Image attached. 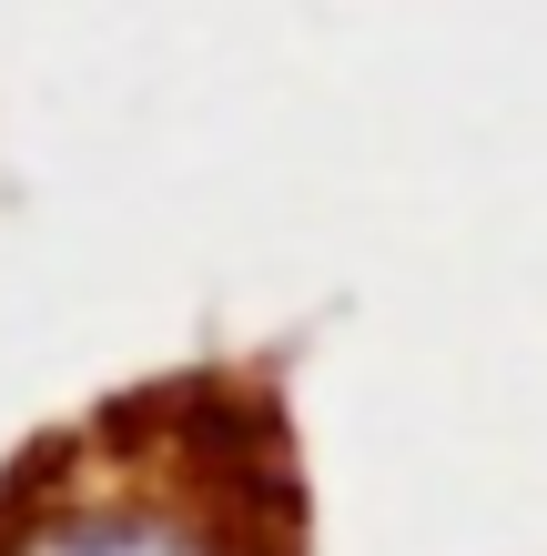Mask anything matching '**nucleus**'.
Segmentation results:
<instances>
[{
	"label": "nucleus",
	"mask_w": 547,
	"mask_h": 556,
	"mask_svg": "<svg viewBox=\"0 0 547 556\" xmlns=\"http://www.w3.org/2000/svg\"><path fill=\"white\" fill-rule=\"evenodd\" d=\"M0 556H304L295 415L234 365L122 384L0 466Z\"/></svg>",
	"instance_id": "1"
}]
</instances>
